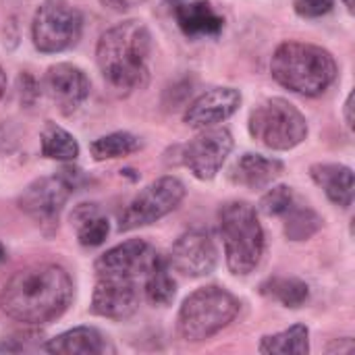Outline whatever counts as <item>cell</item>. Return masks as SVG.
Instances as JSON below:
<instances>
[{
  "label": "cell",
  "instance_id": "6da1fadb",
  "mask_svg": "<svg viewBox=\"0 0 355 355\" xmlns=\"http://www.w3.org/2000/svg\"><path fill=\"white\" fill-rule=\"evenodd\" d=\"M73 300V281L56 264L19 270L0 291L2 312L23 324H46L58 318Z\"/></svg>",
  "mask_w": 355,
  "mask_h": 355
},
{
  "label": "cell",
  "instance_id": "7a4b0ae2",
  "mask_svg": "<svg viewBox=\"0 0 355 355\" xmlns=\"http://www.w3.org/2000/svg\"><path fill=\"white\" fill-rule=\"evenodd\" d=\"M150 52V29L141 21L129 19L102 33L96 48V60L106 83L121 94H129L148 83Z\"/></svg>",
  "mask_w": 355,
  "mask_h": 355
},
{
  "label": "cell",
  "instance_id": "3957f363",
  "mask_svg": "<svg viewBox=\"0 0 355 355\" xmlns=\"http://www.w3.org/2000/svg\"><path fill=\"white\" fill-rule=\"evenodd\" d=\"M270 73L285 89L316 98L324 94L337 77L333 54L320 46L304 42L281 44L270 60Z\"/></svg>",
  "mask_w": 355,
  "mask_h": 355
},
{
  "label": "cell",
  "instance_id": "277c9868",
  "mask_svg": "<svg viewBox=\"0 0 355 355\" xmlns=\"http://www.w3.org/2000/svg\"><path fill=\"white\" fill-rule=\"evenodd\" d=\"M218 227L229 270L237 277L254 272L264 256V229L256 210L248 202H227L218 212Z\"/></svg>",
  "mask_w": 355,
  "mask_h": 355
},
{
  "label": "cell",
  "instance_id": "5b68a950",
  "mask_svg": "<svg viewBox=\"0 0 355 355\" xmlns=\"http://www.w3.org/2000/svg\"><path fill=\"white\" fill-rule=\"evenodd\" d=\"M239 314V302L227 289L202 287L193 291L181 306L177 329L185 341L198 343L214 337L229 327Z\"/></svg>",
  "mask_w": 355,
  "mask_h": 355
},
{
  "label": "cell",
  "instance_id": "8992f818",
  "mask_svg": "<svg viewBox=\"0 0 355 355\" xmlns=\"http://www.w3.org/2000/svg\"><path fill=\"white\" fill-rule=\"evenodd\" d=\"M250 133L262 146L285 152L300 146L308 135L306 116L285 98H268L250 114Z\"/></svg>",
  "mask_w": 355,
  "mask_h": 355
},
{
  "label": "cell",
  "instance_id": "52a82bcc",
  "mask_svg": "<svg viewBox=\"0 0 355 355\" xmlns=\"http://www.w3.org/2000/svg\"><path fill=\"white\" fill-rule=\"evenodd\" d=\"M83 31V17L69 0H44L33 17V46L44 54L73 48Z\"/></svg>",
  "mask_w": 355,
  "mask_h": 355
},
{
  "label": "cell",
  "instance_id": "ba28073f",
  "mask_svg": "<svg viewBox=\"0 0 355 355\" xmlns=\"http://www.w3.org/2000/svg\"><path fill=\"white\" fill-rule=\"evenodd\" d=\"M185 198V185L177 177H160L144 187L125 208L119 220V231H133L158 223L179 208Z\"/></svg>",
  "mask_w": 355,
  "mask_h": 355
},
{
  "label": "cell",
  "instance_id": "9c48e42d",
  "mask_svg": "<svg viewBox=\"0 0 355 355\" xmlns=\"http://www.w3.org/2000/svg\"><path fill=\"white\" fill-rule=\"evenodd\" d=\"M233 150V135L225 127L202 129L181 148V162L200 181H212Z\"/></svg>",
  "mask_w": 355,
  "mask_h": 355
},
{
  "label": "cell",
  "instance_id": "30bf717a",
  "mask_svg": "<svg viewBox=\"0 0 355 355\" xmlns=\"http://www.w3.org/2000/svg\"><path fill=\"white\" fill-rule=\"evenodd\" d=\"M73 181L64 175L40 177L19 198V208L42 227L58 225V216L73 193Z\"/></svg>",
  "mask_w": 355,
  "mask_h": 355
},
{
  "label": "cell",
  "instance_id": "8fae6325",
  "mask_svg": "<svg viewBox=\"0 0 355 355\" xmlns=\"http://www.w3.org/2000/svg\"><path fill=\"white\" fill-rule=\"evenodd\" d=\"M160 254L144 239L123 241L108 252H104L94 268L98 277H125V279H146V275L158 264Z\"/></svg>",
  "mask_w": 355,
  "mask_h": 355
},
{
  "label": "cell",
  "instance_id": "7c38bea8",
  "mask_svg": "<svg viewBox=\"0 0 355 355\" xmlns=\"http://www.w3.org/2000/svg\"><path fill=\"white\" fill-rule=\"evenodd\" d=\"M216 260L218 254L210 235L204 231H187L175 241L166 262L183 277L200 279L216 268Z\"/></svg>",
  "mask_w": 355,
  "mask_h": 355
},
{
  "label": "cell",
  "instance_id": "4fadbf2b",
  "mask_svg": "<svg viewBox=\"0 0 355 355\" xmlns=\"http://www.w3.org/2000/svg\"><path fill=\"white\" fill-rule=\"evenodd\" d=\"M139 308V289L135 279L125 277H98L92 295V314L125 320L133 316Z\"/></svg>",
  "mask_w": 355,
  "mask_h": 355
},
{
  "label": "cell",
  "instance_id": "5bb4252c",
  "mask_svg": "<svg viewBox=\"0 0 355 355\" xmlns=\"http://www.w3.org/2000/svg\"><path fill=\"white\" fill-rule=\"evenodd\" d=\"M44 92L62 114H73L89 96V79L79 67L58 62L46 71Z\"/></svg>",
  "mask_w": 355,
  "mask_h": 355
},
{
  "label": "cell",
  "instance_id": "9a60e30c",
  "mask_svg": "<svg viewBox=\"0 0 355 355\" xmlns=\"http://www.w3.org/2000/svg\"><path fill=\"white\" fill-rule=\"evenodd\" d=\"M239 104L241 94L235 87H212L189 104L183 119L191 129H208L233 116Z\"/></svg>",
  "mask_w": 355,
  "mask_h": 355
},
{
  "label": "cell",
  "instance_id": "2e32d148",
  "mask_svg": "<svg viewBox=\"0 0 355 355\" xmlns=\"http://www.w3.org/2000/svg\"><path fill=\"white\" fill-rule=\"evenodd\" d=\"M283 171L285 164L281 160L248 152L235 160V164L229 171V177L235 185L260 191V189H268L283 175Z\"/></svg>",
  "mask_w": 355,
  "mask_h": 355
},
{
  "label": "cell",
  "instance_id": "e0dca14e",
  "mask_svg": "<svg viewBox=\"0 0 355 355\" xmlns=\"http://www.w3.org/2000/svg\"><path fill=\"white\" fill-rule=\"evenodd\" d=\"M175 19L187 37H216L225 27V19L208 0L179 2L175 6Z\"/></svg>",
  "mask_w": 355,
  "mask_h": 355
},
{
  "label": "cell",
  "instance_id": "ac0fdd59",
  "mask_svg": "<svg viewBox=\"0 0 355 355\" xmlns=\"http://www.w3.org/2000/svg\"><path fill=\"white\" fill-rule=\"evenodd\" d=\"M312 181L327 193V198L341 208L354 202V171L345 164H314L310 168Z\"/></svg>",
  "mask_w": 355,
  "mask_h": 355
},
{
  "label": "cell",
  "instance_id": "d6986e66",
  "mask_svg": "<svg viewBox=\"0 0 355 355\" xmlns=\"http://www.w3.org/2000/svg\"><path fill=\"white\" fill-rule=\"evenodd\" d=\"M110 347L104 335L94 327H77L48 341L46 352L56 355H98Z\"/></svg>",
  "mask_w": 355,
  "mask_h": 355
},
{
  "label": "cell",
  "instance_id": "ffe728a7",
  "mask_svg": "<svg viewBox=\"0 0 355 355\" xmlns=\"http://www.w3.org/2000/svg\"><path fill=\"white\" fill-rule=\"evenodd\" d=\"M310 331L306 324H293L291 329L262 337L258 352L264 355H308L310 354Z\"/></svg>",
  "mask_w": 355,
  "mask_h": 355
},
{
  "label": "cell",
  "instance_id": "44dd1931",
  "mask_svg": "<svg viewBox=\"0 0 355 355\" xmlns=\"http://www.w3.org/2000/svg\"><path fill=\"white\" fill-rule=\"evenodd\" d=\"M283 218H285V235L291 241H306L322 229V216L316 210H312L308 204H302L300 200L283 214Z\"/></svg>",
  "mask_w": 355,
  "mask_h": 355
},
{
  "label": "cell",
  "instance_id": "7402d4cb",
  "mask_svg": "<svg viewBox=\"0 0 355 355\" xmlns=\"http://www.w3.org/2000/svg\"><path fill=\"white\" fill-rule=\"evenodd\" d=\"M73 220L77 223V239L83 248H98L106 241L110 233V223L96 208L83 204L75 214Z\"/></svg>",
  "mask_w": 355,
  "mask_h": 355
},
{
  "label": "cell",
  "instance_id": "603a6c76",
  "mask_svg": "<svg viewBox=\"0 0 355 355\" xmlns=\"http://www.w3.org/2000/svg\"><path fill=\"white\" fill-rule=\"evenodd\" d=\"M42 154L50 160L71 162L79 156V144L69 131L48 123L42 131Z\"/></svg>",
  "mask_w": 355,
  "mask_h": 355
},
{
  "label": "cell",
  "instance_id": "cb8c5ba5",
  "mask_svg": "<svg viewBox=\"0 0 355 355\" xmlns=\"http://www.w3.org/2000/svg\"><path fill=\"white\" fill-rule=\"evenodd\" d=\"M260 291H262V295L272 297L279 304H283L285 308H293V310L302 308L310 297V289L304 281L287 279V277H277V279L266 281L260 287Z\"/></svg>",
  "mask_w": 355,
  "mask_h": 355
},
{
  "label": "cell",
  "instance_id": "d4e9b609",
  "mask_svg": "<svg viewBox=\"0 0 355 355\" xmlns=\"http://www.w3.org/2000/svg\"><path fill=\"white\" fill-rule=\"evenodd\" d=\"M146 297L150 304L154 306H171L175 295H177V283L173 281L171 272H168V262L164 258L158 260V264L146 275Z\"/></svg>",
  "mask_w": 355,
  "mask_h": 355
},
{
  "label": "cell",
  "instance_id": "484cf974",
  "mask_svg": "<svg viewBox=\"0 0 355 355\" xmlns=\"http://www.w3.org/2000/svg\"><path fill=\"white\" fill-rule=\"evenodd\" d=\"M141 148V141L127 133V131H116L110 135H102L96 141H92L89 152L94 156V160H114V158H123L129 156L133 152H137Z\"/></svg>",
  "mask_w": 355,
  "mask_h": 355
},
{
  "label": "cell",
  "instance_id": "4316f807",
  "mask_svg": "<svg viewBox=\"0 0 355 355\" xmlns=\"http://www.w3.org/2000/svg\"><path fill=\"white\" fill-rule=\"evenodd\" d=\"M297 202V196L291 187L287 185H277L270 187L262 200H260V212L266 216H283L293 204Z\"/></svg>",
  "mask_w": 355,
  "mask_h": 355
},
{
  "label": "cell",
  "instance_id": "83f0119b",
  "mask_svg": "<svg viewBox=\"0 0 355 355\" xmlns=\"http://www.w3.org/2000/svg\"><path fill=\"white\" fill-rule=\"evenodd\" d=\"M335 0H295L293 8L304 19H318L333 10Z\"/></svg>",
  "mask_w": 355,
  "mask_h": 355
},
{
  "label": "cell",
  "instance_id": "f1b7e54d",
  "mask_svg": "<svg viewBox=\"0 0 355 355\" xmlns=\"http://www.w3.org/2000/svg\"><path fill=\"white\" fill-rule=\"evenodd\" d=\"M100 2L110 10H129L133 6H139L146 0H100Z\"/></svg>",
  "mask_w": 355,
  "mask_h": 355
},
{
  "label": "cell",
  "instance_id": "f546056e",
  "mask_svg": "<svg viewBox=\"0 0 355 355\" xmlns=\"http://www.w3.org/2000/svg\"><path fill=\"white\" fill-rule=\"evenodd\" d=\"M352 110H354V94L347 96V102H345V123L349 129H354V116H352Z\"/></svg>",
  "mask_w": 355,
  "mask_h": 355
},
{
  "label": "cell",
  "instance_id": "4dcf8cb0",
  "mask_svg": "<svg viewBox=\"0 0 355 355\" xmlns=\"http://www.w3.org/2000/svg\"><path fill=\"white\" fill-rule=\"evenodd\" d=\"M4 89H6V75H4V71H2V67H0V98H2V94H4Z\"/></svg>",
  "mask_w": 355,
  "mask_h": 355
},
{
  "label": "cell",
  "instance_id": "1f68e13d",
  "mask_svg": "<svg viewBox=\"0 0 355 355\" xmlns=\"http://www.w3.org/2000/svg\"><path fill=\"white\" fill-rule=\"evenodd\" d=\"M6 262V250H4V245L0 243V264H4Z\"/></svg>",
  "mask_w": 355,
  "mask_h": 355
},
{
  "label": "cell",
  "instance_id": "d6a6232c",
  "mask_svg": "<svg viewBox=\"0 0 355 355\" xmlns=\"http://www.w3.org/2000/svg\"><path fill=\"white\" fill-rule=\"evenodd\" d=\"M343 2H345V6L354 12V0H343Z\"/></svg>",
  "mask_w": 355,
  "mask_h": 355
}]
</instances>
